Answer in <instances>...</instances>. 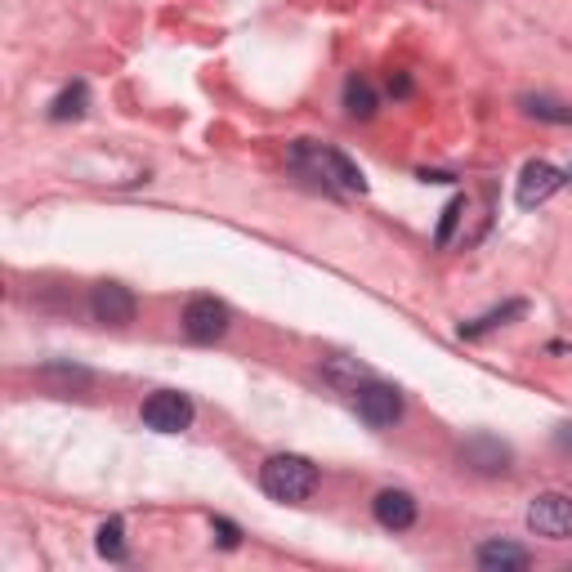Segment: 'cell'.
I'll return each mask as SVG.
<instances>
[{"label": "cell", "instance_id": "cell-16", "mask_svg": "<svg viewBox=\"0 0 572 572\" xmlns=\"http://www.w3.org/2000/svg\"><path fill=\"white\" fill-rule=\"evenodd\" d=\"M85 108H90V90H85V81H76L50 103V121H76L85 117Z\"/></svg>", "mask_w": 572, "mask_h": 572}, {"label": "cell", "instance_id": "cell-18", "mask_svg": "<svg viewBox=\"0 0 572 572\" xmlns=\"http://www.w3.org/2000/svg\"><path fill=\"white\" fill-rule=\"evenodd\" d=\"M465 211H470V202H465V197H452V202H447L443 219H438L434 246H452V233H456V224H461V215H465Z\"/></svg>", "mask_w": 572, "mask_h": 572}, {"label": "cell", "instance_id": "cell-15", "mask_svg": "<svg viewBox=\"0 0 572 572\" xmlns=\"http://www.w3.org/2000/svg\"><path fill=\"white\" fill-rule=\"evenodd\" d=\"M345 112H349V117H358V121L376 117V90H371L367 76L354 72V76L345 81Z\"/></svg>", "mask_w": 572, "mask_h": 572}, {"label": "cell", "instance_id": "cell-2", "mask_svg": "<svg viewBox=\"0 0 572 572\" xmlns=\"http://www.w3.org/2000/svg\"><path fill=\"white\" fill-rule=\"evenodd\" d=\"M260 488L269 492L273 501L300 505L318 492V465H313L309 456H295V452L269 456V461L260 465Z\"/></svg>", "mask_w": 572, "mask_h": 572}, {"label": "cell", "instance_id": "cell-11", "mask_svg": "<svg viewBox=\"0 0 572 572\" xmlns=\"http://www.w3.org/2000/svg\"><path fill=\"white\" fill-rule=\"evenodd\" d=\"M474 564L483 572H523L532 564V555L523 546H514V541H483L479 550H474Z\"/></svg>", "mask_w": 572, "mask_h": 572}, {"label": "cell", "instance_id": "cell-8", "mask_svg": "<svg viewBox=\"0 0 572 572\" xmlns=\"http://www.w3.org/2000/svg\"><path fill=\"white\" fill-rule=\"evenodd\" d=\"M90 313H94V322H103V327H130V322H135V313H139V300H135V291H130V286L99 282L90 291Z\"/></svg>", "mask_w": 572, "mask_h": 572}, {"label": "cell", "instance_id": "cell-7", "mask_svg": "<svg viewBox=\"0 0 572 572\" xmlns=\"http://www.w3.org/2000/svg\"><path fill=\"white\" fill-rule=\"evenodd\" d=\"M456 456H461V465H465V470H474V474H505V470H510V461H514L510 443H501V438L488 434V429L461 438Z\"/></svg>", "mask_w": 572, "mask_h": 572}, {"label": "cell", "instance_id": "cell-9", "mask_svg": "<svg viewBox=\"0 0 572 572\" xmlns=\"http://www.w3.org/2000/svg\"><path fill=\"white\" fill-rule=\"evenodd\" d=\"M564 184H568L564 170H555L550 161H528L523 175H519V206H523V211H532V206L550 202Z\"/></svg>", "mask_w": 572, "mask_h": 572}, {"label": "cell", "instance_id": "cell-1", "mask_svg": "<svg viewBox=\"0 0 572 572\" xmlns=\"http://www.w3.org/2000/svg\"><path fill=\"white\" fill-rule=\"evenodd\" d=\"M286 161H291V170H300L304 179H313V184H318L327 197H336V193H358L362 197V193H367V179H362V170L340 148L295 139L291 152H286Z\"/></svg>", "mask_w": 572, "mask_h": 572}, {"label": "cell", "instance_id": "cell-19", "mask_svg": "<svg viewBox=\"0 0 572 572\" xmlns=\"http://www.w3.org/2000/svg\"><path fill=\"white\" fill-rule=\"evenodd\" d=\"M211 528H215V541L224 550H233L237 541H242V532H237V523H228V519H211Z\"/></svg>", "mask_w": 572, "mask_h": 572}, {"label": "cell", "instance_id": "cell-6", "mask_svg": "<svg viewBox=\"0 0 572 572\" xmlns=\"http://www.w3.org/2000/svg\"><path fill=\"white\" fill-rule=\"evenodd\" d=\"M528 528L546 541H568L572 537V497H564V492H541V497H532Z\"/></svg>", "mask_w": 572, "mask_h": 572}, {"label": "cell", "instance_id": "cell-4", "mask_svg": "<svg viewBox=\"0 0 572 572\" xmlns=\"http://www.w3.org/2000/svg\"><path fill=\"white\" fill-rule=\"evenodd\" d=\"M228 327H233V313H228V304L215 300V295H193V300L184 304V336L193 340V345H215V340L228 336Z\"/></svg>", "mask_w": 572, "mask_h": 572}, {"label": "cell", "instance_id": "cell-21", "mask_svg": "<svg viewBox=\"0 0 572 572\" xmlns=\"http://www.w3.org/2000/svg\"><path fill=\"white\" fill-rule=\"evenodd\" d=\"M555 447H559V452H572V421H568V425H559V434H555Z\"/></svg>", "mask_w": 572, "mask_h": 572}, {"label": "cell", "instance_id": "cell-20", "mask_svg": "<svg viewBox=\"0 0 572 572\" xmlns=\"http://www.w3.org/2000/svg\"><path fill=\"white\" fill-rule=\"evenodd\" d=\"M389 94H398V99H407V94H412V76H389Z\"/></svg>", "mask_w": 572, "mask_h": 572}, {"label": "cell", "instance_id": "cell-5", "mask_svg": "<svg viewBox=\"0 0 572 572\" xmlns=\"http://www.w3.org/2000/svg\"><path fill=\"white\" fill-rule=\"evenodd\" d=\"M143 425L157 429V434H184L193 425V398L179 394V389H157V394L143 398Z\"/></svg>", "mask_w": 572, "mask_h": 572}, {"label": "cell", "instance_id": "cell-10", "mask_svg": "<svg viewBox=\"0 0 572 572\" xmlns=\"http://www.w3.org/2000/svg\"><path fill=\"white\" fill-rule=\"evenodd\" d=\"M371 514H376L380 528L407 532L416 523V497L403 488H385V492H376V501H371Z\"/></svg>", "mask_w": 572, "mask_h": 572}, {"label": "cell", "instance_id": "cell-14", "mask_svg": "<svg viewBox=\"0 0 572 572\" xmlns=\"http://www.w3.org/2000/svg\"><path fill=\"white\" fill-rule=\"evenodd\" d=\"M519 108L537 121H550V126H572V103H559V99H546V94H523Z\"/></svg>", "mask_w": 572, "mask_h": 572}, {"label": "cell", "instance_id": "cell-13", "mask_svg": "<svg viewBox=\"0 0 572 572\" xmlns=\"http://www.w3.org/2000/svg\"><path fill=\"white\" fill-rule=\"evenodd\" d=\"M322 376H327V385H336L340 394H354L358 385H367L371 380V371L354 358H327L322 362Z\"/></svg>", "mask_w": 572, "mask_h": 572}, {"label": "cell", "instance_id": "cell-3", "mask_svg": "<svg viewBox=\"0 0 572 572\" xmlns=\"http://www.w3.org/2000/svg\"><path fill=\"white\" fill-rule=\"evenodd\" d=\"M349 398H354V412L371 429H389V425L403 421V389L398 385H385V380L371 376L367 385H358Z\"/></svg>", "mask_w": 572, "mask_h": 572}, {"label": "cell", "instance_id": "cell-12", "mask_svg": "<svg viewBox=\"0 0 572 572\" xmlns=\"http://www.w3.org/2000/svg\"><path fill=\"white\" fill-rule=\"evenodd\" d=\"M523 313H528V300H505V304H497V309H488V313H483V318L461 322V331H456V336H461V340H479V336H488V331L505 327V322L523 318Z\"/></svg>", "mask_w": 572, "mask_h": 572}, {"label": "cell", "instance_id": "cell-17", "mask_svg": "<svg viewBox=\"0 0 572 572\" xmlns=\"http://www.w3.org/2000/svg\"><path fill=\"white\" fill-rule=\"evenodd\" d=\"M94 546H99L103 559L121 564V559H126V523H121V519H108V523L99 528V541H94Z\"/></svg>", "mask_w": 572, "mask_h": 572}]
</instances>
